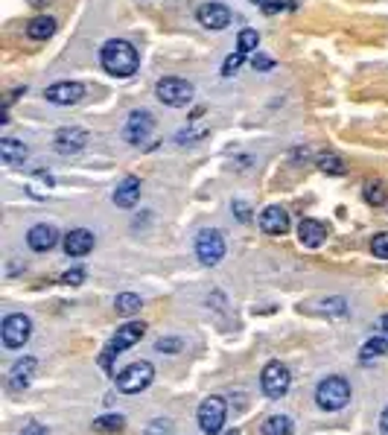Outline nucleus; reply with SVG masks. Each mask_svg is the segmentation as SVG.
<instances>
[{"label":"nucleus","mask_w":388,"mask_h":435,"mask_svg":"<svg viewBox=\"0 0 388 435\" xmlns=\"http://www.w3.org/2000/svg\"><path fill=\"white\" fill-rule=\"evenodd\" d=\"M196 18H199V24L205 30L219 32V30H228V24H231V9L225 4H213V0H210V4H202L199 6Z\"/></svg>","instance_id":"obj_14"},{"label":"nucleus","mask_w":388,"mask_h":435,"mask_svg":"<svg viewBox=\"0 0 388 435\" xmlns=\"http://www.w3.org/2000/svg\"><path fill=\"white\" fill-rule=\"evenodd\" d=\"M62 284H67V286L85 284V269H70V272H65V275H62Z\"/></svg>","instance_id":"obj_33"},{"label":"nucleus","mask_w":388,"mask_h":435,"mask_svg":"<svg viewBox=\"0 0 388 435\" xmlns=\"http://www.w3.org/2000/svg\"><path fill=\"white\" fill-rule=\"evenodd\" d=\"M88 141H91L88 129H82V126H65V129H59V132L53 134V149L59 152V155H65V158H70V155H79L88 146Z\"/></svg>","instance_id":"obj_9"},{"label":"nucleus","mask_w":388,"mask_h":435,"mask_svg":"<svg viewBox=\"0 0 388 435\" xmlns=\"http://www.w3.org/2000/svg\"><path fill=\"white\" fill-rule=\"evenodd\" d=\"M362 196H365V202H368V205L382 208V205L388 202V187H385L380 179H374V182H368V184L362 187Z\"/></svg>","instance_id":"obj_23"},{"label":"nucleus","mask_w":388,"mask_h":435,"mask_svg":"<svg viewBox=\"0 0 388 435\" xmlns=\"http://www.w3.org/2000/svg\"><path fill=\"white\" fill-rule=\"evenodd\" d=\"M388 353V342L385 339H368L365 345H362V351H359V360L362 362H371V360H380V357H385Z\"/></svg>","instance_id":"obj_24"},{"label":"nucleus","mask_w":388,"mask_h":435,"mask_svg":"<svg viewBox=\"0 0 388 435\" xmlns=\"http://www.w3.org/2000/svg\"><path fill=\"white\" fill-rule=\"evenodd\" d=\"M205 134H207V129H184V132L176 134V141L179 144H196V141H202Z\"/></svg>","instance_id":"obj_32"},{"label":"nucleus","mask_w":388,"mask_h":435,"mask_svg":"<svg viewBox=\"0 0 388 435\" xmlns=\"http://www.w3.org/2000/svg\"><path fill=\"white\" fill-rule=\"evenodd\" d=\"M242 58H245V53H234V56H228L225 58V65H222V76H234L240 68H242Z\"/></svg>","instance_id":"obj_31"},{"label":"nucleus","mask_w":388,"mask_h":435,"mask_svg":"<svg viewBox=\"0 0 388 435\" xmlns=\"http://www.w3.org/2000/svg\"><path fill=\"white\" fill-rule=\"evenodd\" d=\"M123 429V415H103L93 421V432H120Z\"/></svg>","instance_id":"obj_28"},{"label":"nucleus","mask_w":388,"mask_h":435,"mask_svg":"<svg viewBox=\"0 0 388 435\" xmlns=\"http://www.w3.org/2000/svg\"><path fill=\"white\" fill-rule=\"evenodd\" d=\"M324 307V313H336V315H344L347 313V304H344V298H327V301H321Z\"/></svg>","instance_id":"obj_34"},{"label":"nucleus","mask_w":388,"mask_h":435,"mask_svg":"<svg viewBox=\"0 0 388 435\" xmlns=\"http://www.w3.org/2000/svg\"><path fill=\"white\" fill-rule=\"evenodd\" d=\"M371 254L380 257V260H388V234H374V240H371Z\"/></svg>","instance_id":"obj_30"},{"label":"nucleus","mask_w":388,"mask_h":435,"mask_svg":"<svg viewBox=\"0 0 388 435\" xmlns=\"http://www.w3.org/2000/svg\"><path fill=\"white\" fill-rule=\"evenodd\" d=\"M228 435H240V432H237V429H234V432H228Z\"/></svg>","instance_id":"obj_42"},{"label":"nucleus","mask_w":388,"mask_h":435,"mask_svg":"<svg viewBox=\"0 0 388 435\" xmlns=\"http://www.w3.org/2000/svg\"><path fill=\"white\" fill-rule=\"evenodd\" d=\"M143 336H146V324H143V322H129V324L117 327V333L111 336V342H108L105 351H103L100 365H103L105 371H111V360H114V357H120V353H123L126 348L138 345V342L143 339Z\"/></svg>","instance_id":"obj_2"},{"label":"nucleus","mask_w":388,"mask_h":435,"mask_svg":"<svg viewBox=\"0 0 388 435\" xmlns=\"http://www.w3.org/2000/svg\"><path fill=\"white\" fill-rule=\"evenodd\" d=\"M21 435H50V429H47L41 421H30V424L21 429Z\"/></svg>","instance_id":"obj_35"},{"label":"nucleus","mask_w":388,"mask_h":435,"mask_svg":"<svg viewBox=\"0 0 388 435\" xmlns=\"http://www.w3.org/2000/svg\"><path fill=\"white\" fill-rule=\"evenodd\" d=\"M347 401H351V383L344 377H327L316 389V403L324 412H339L347 406Z\"/></svg>","instance_id":"obj_4"},{"label":"nucleus","mask_w":388,"mask_h":435,"mask_svg":"<svg viewBox=\"0 0 388 435\" xmlns=\"http://www.w3.org/2000/svg\"><path fill=\"white\" fill-rule=\"evenodd\" d=\"M260 386H263V394L269 401H280L289 391V386H292V374H289V368L283 362L271 360L260 374Z\"/></svg>","instance_id":"obj_5"},{"label":"nucleus","mask_w":388,"mask_h":435,"mask_svg":"<svg viewBox=\"0 0 388 435\" xmlns=\"http://www.w3.org/2000/svg\"><path fill=\"white\" fill-rule=\"evenodd\" d=\"M251 4H257L263 12H283V9H295L298 6L295 0H251Z\"/></svg>","instance_id":"obj_29"},{"label":"nucleus","mask_w":388,"mask_h":435,"mask_svg":"<svg viewBox=\"0 0 388 435\" xmlns=\"http://www.w3.org/2000/svg\"><path fill=\"white\" fill-rule=\"evenodd\" d=\"M114 205L117 208H134L141 202V179H134V175H126V179L117 184V190H114Z\"/></svg>","instance_id":"obj_17"},{"label":"nucleus","mask_w":388,"mask_h":435,"mask_svg":"<svg viewBox=\"0 0 388 435\" xmlns=\"http://www.w3.org/2000/svg\"><path fill=\"white\" fill-rule=\"evenodd\" d=\"M193 94H196V88H193L187 79L181 76H164L158 79V85H155V96L169 106V108H184L193 103Z\"/></svg>","instance_id":"obj_3"},{"label":"nucleus","mask_w":388,"mask_h":435,"mask_svg":"<svg viewBox=\"0 0 388 435\" xmlns=\"http://www.w3.org/2000/svg\"><path fill=\"white\" fill-rule=\"evenodd\" d=\"M318 170L327 172V175H344V172H347L344 161H342V158H339L336 152H324V155H318Z\"/></svg>","instance_id":"obj_25"},{"label":"nucleus","mask_w":388,"mask_h":435,"mask_svg":"<svg viewBox=\"0 0 388 435\" xmlns=\"http://www.w3.org/2000/svg\"><path fill=\"white\" fill-rule=\"evenodd\" d=\"M30 4H32V6H47L50 0H30Z\"/></svg>","instance_id":"obj_40"},{"label":"nucleus","mask_w":388,"mask_h":435,"mask_svg":"<svg viewBox=\"0 0 388 435\" xmlns=\"http://www.w3.org/2000/svg\"><path fill=\"white\" fill-rule=\"evenodd\" d=\"M114 307H117L120 315H134V313H141L143 301H141V295H134V292H120L117 301H114Z\"/></svg>","instance_id":"obj_26"},{"label":"nucleus","mask_w":388,"mask_h":435,"mask_svg":"<svg viewBox=\"0 0 388 435\" xmlns=\"http://www.w3.org/2000/svg\"><path fill=\"white\" fill-rule=\"evenodd\" d=\"M100 62L111 76L129 79V76L138 73L141 56H138V47H134L131 42H126V38H108V42L100 47Z\"/></svg>","instance_id":"obj_1"},{"label":"nucleus","mask_w":388,"mask_h":435,"mask_svg":"<svg viewBox=\"0 0 388 435\" xmlns=\"http://www.w3.org/2000/svg\"><path fill=\"white\" fill-rule=\"evenodd\" d=\"M295 432V421L289 415H269L263 421V435H292Z\"/></svg>","instance_id":"obj_22"},{"label":"nucleus","mask_w":388,"mask_h":435,"mask_svg":"<svg viewBox=\"0 0 388 435\" xmlns=\"http://www.w3.org/2000/svg\"><path fill=\"white\" fill-rule=\"evenodd\" d=\"M251 65H254V70H271V68H275V62H271L269 56H263V53H254Z\"/></svg>","instance_id":"obj_36"},{"label":"nucleus","mask_w":388,"mask_h":435,"mask_svg":"<svg viewBox=\"0 0 388 435\" xmlns=\"http://www.w3.org/2000/svg\"><path fill=\"white\" fill-rule=\"evenodd\" d=\"M155 132V117L149 111H131L129 120L123 126V141L131 144V146H141L143 141H149V134Z\"/></svg>","instance_id":"obj_11"},{"label":"nucleus","mask_w":388,"mask_h":435,"mask_svg":"<svg viewBox=\"0 0 388 435\" xmlns=\"http://www.w3.org/2000/svg\"><path fill=\"white\" fill-rule=\"evenodd\" d=\"M234 210H237V216H240L242 222L251 220V213H248V205H245V202H234Z\"/></svg>","instance_id":"obj_38"},{"label":"nucleus","mask_w":388,"mask_h":435,"mask_svg":"<svg viewBox=\"0 0 388 435\" xmlns=\"http://www.w3.org/2000/svg\"><path fill=\"white\" fill-rule=\"evenodd\" d=\"M152 380H155V368H152V362L141 360V362H131L129 368H123V371L117 374V389L126 391V394H138V391L149 389Z\"/></svg>","instance_id":"obj_6"},{"label":"nucleus","mask_w":388,"mask_h":435,"mask_svg":"<svg viewBox=\"0 0 388 435\" xmlns=\"http://www.w3.org/2000/svg\"><path fill=\"white\" fill-rule=\"evenodd\" d=\"M0 333H4V345L9 351H18V348H24L30 342V336H32V322H30V315L24 313H12L4 319V327H0Z\"/></svg>","instance_id":"obj_7"},{"label":"nucleus","mask_w":388,"mask_h":435,"mask_svg":"<svg viewBox=\"0 0 388 435\" xmlns=\"http://www.w3.org/2000/svg\"><path fill=\"white\" fill-rule=\"evenodd\" d=\"M53 32H56V21L50 15H38L27 24V35L32 42H47V38H53Z\"/></svg>","instance_id":"obj_21"},{"label":"nucleus","mask_w":388,"mask_h":435,"mask_svg":"<svg viewBox=\"0 0 388 435\" xmlns=\"http://www.w3.org/2000/svg\"><path fill=\"white\" fill-rule=\"evenodd\" d=\"M225 415H228L225 401L216 398V394H210V398H205L202 406H199V429H202L205 435H216V432H222V427H225Z\"/></svg>","instance_id":"obj_8"},{"label":"nucleus","mask_w":388,"mask_h":435,"mask_svg":"<svg viewBox=\"0 0 388 435\" xmlns=\"http://www.w3.org/2000/svg\"><path fill=\"white\" fill-rule=\"evenodd\" d=\"M380 429H382V435H388V406H385L382 415H380Z\"/></svg>","instance_id":"obj_39"},{"label":"nucleus","mask_w":388,"mask_h":435,"mask_svg":"<svg viewBox=\"0 0 388 435\" xmlns=\"http://www.w3.org/2000/svg\"><path fill=\"white\" fill-rule=\"evenodd\" d=\"M35 368H38L35 357H24V360H18V362L12 365V371H9V389H15V391L27 389V386L32 383V377H35Z\"/></svg>","instance_id":"obj_19"},{"label":"nucleus","mask_w":388,"mask_h":435,"mask_svg":"<svg viewBox=\"0 0 388 435\" xmlns=\"http://www.w3.org/2000/svg\"><path fill=\"white\" fill-rule=\"evenodd\" d=\"M27 243H30L32 251H50V248H56V243H59V228L47 225V222H38V225L30 228Z\"/></svg>","instance_id":"obj_15"},{"label":"nucleus","mask_w":388,"mask_h":435,"mask_svg":"<svg viewBox=\"0 0 388 435\" xmlns=\"http://www.w3.org/2000/svg\"><path fill=\"white\" fill-rule=\"evenodd\" d=\"M93 243H96L93 231H88V228H73L65 237V254L67 257H85L88 251H93Z\"/></svg>","instance_id":"obj_16"},{"label":"nucleus","mask_w":388,"mask_h":435,"mask_svg":"<svg viewBox=\"0 0 388 435\" xmlns=\"http://www.w3.org/2000/svg\"><path fill=\"white\" fill-rule=\"evenodd\" d=\"M257 225H260V231L269 234V237H283V234L289 231V210L280 208V205H269L266 210H260Z\"/></svg>","instance_id":"obj_12"},{"label":"nucleus","mask_w":388,"mask_h":435,"mask_svg":"<svg viewBox=\"0 0 388 435\" xmlns=\"http://www.w3.org/2000/svg\"><path fill=\"white\" fill-rule=\"evenodd\" d=\"M155 348H158L161 353H164V351H167V353H179V351H181V339H161Z\"/></svg>","instance_id":"obj_37"},{"label":"nucleus","mask_w":388,"mask_h":435,"mask_svg":"<svg viewBox=\"0 0 388 435\" xmlns=\"http://www.w3.org/2000/svg\"><path fill=\"white\" fill-rule=\"evenodd\" d=\"M298 240H301L304 248H318V246H324V240H327L324 222H318V220H301V225H298Z\"/></svg>","instance_id":"obj_18"},{"label":"nucleus","mask_w":388,"mask_h":435,"mask_svg":"<svg viewBox=\"0 0 388 435\" xmlns=\"http://www.w3.org/2000/svg\"><path fill=\"white\" fill-rule=\"evenodd\" d=\"M44 96H47V103H53V106H76V103H82V96H85V85H79V82H56V85H50L47 91H44Z\"/></svg>","instance_id":"obj_13"},{"label":"nucleus","mask_w":388,"mask_h":435,"mask_svg":"<svg viewBox=\"0 0 388 435\" xmlns=\"http://www.w3.org/2000/svg\"><path fill=\"white\" fill-rule=\"evenodd\" d=\"M382 330H385V336H388V313L382 315Z\"/></svg>","instance_id":"obj_41"},{"label":"nucleus","mask_w":388,"mask_h":435,"mask_svg":"<svg viewBox=\"0 0 388 435\" xmlns=\"http://www.w3.org/2000/svg\"><path fill=\"white\" fill-rule=\"evenodd\" d=\"M196 257L202 266H216L225 257V237L219 231H202L196 237Z\"/></svg>","instance_id":"obj_10"},{"label":"nucleus","mask_w":388,"mask_h":435,"mask_svg":"<svg viewBox=\"0 0 388 435\" xmlns=\"http://www.w3.org/2000/svg\"><path fill=\"white\" fill-rule=\"evenodd\" d=\"M257 47H260V32L257 30H242L237 35V50L240 53L251 56V53H257Z\"/></svg>","instance_id":"obj_27"},{"label":"nucleus","mask_w":388,"mask_h":435,"mask_svg":"<svg viewBox=\"0 0 388 435\" xmlns=\"http://www.w3.org/2000/svg\"><path fill=\"white\" fill-rule=\"evenodd\" d=\"M0 158H4V164H9V167H21V164H27L30 149H27L24 141L4 137V141H0Z\"/></svg>","instance_id":"obj_20"}]
</instances>
